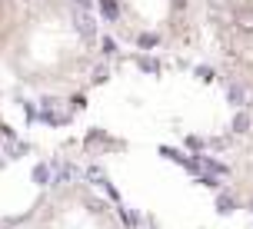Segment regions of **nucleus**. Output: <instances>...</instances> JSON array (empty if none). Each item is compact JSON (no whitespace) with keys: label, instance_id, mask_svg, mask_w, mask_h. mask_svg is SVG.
<instances>
[{"label":"nucleus","instance_id":"nucleus-1","mask_svg":"<svg viewBox=\"0 0 253 229\" xmlns=\"http://www.w3.org/2000/svg\"><path fill=\"white\" fill-rule=\"evenodd\" d=\"M7 10H10V3H7V0H0V43H3V37H7V20H10V17H7Z\"/></svg>","mask_w":253,"mask_h":229}]
</instances>
